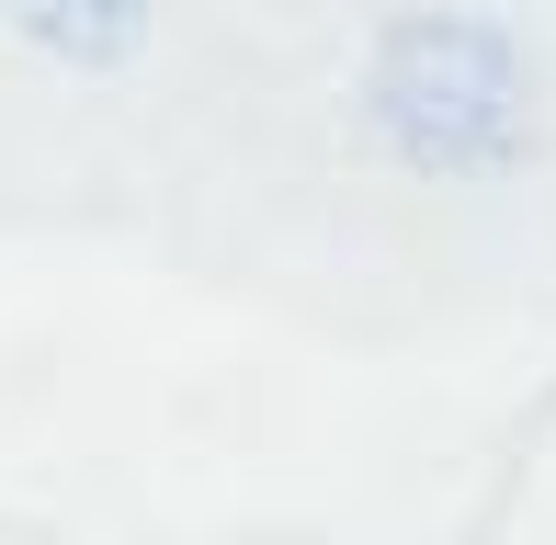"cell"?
<instances>
[{
  "mask_svg": "<svg viewBox=\"0 0 556 545\" xmlns=\"http://www.w3.org/2000/svg\"><path fill=\"white\" fill-rule=\"evenodd\" d=\"M352 114H364L375 160L409 182H489L534 126V80L489 12H397L375 23Z\"/></svg>",
  "mask_w": 556,
  "mask_h": 545,
  "instance_id": "cell-1",
  "label": "cell"
}]
</instances>
